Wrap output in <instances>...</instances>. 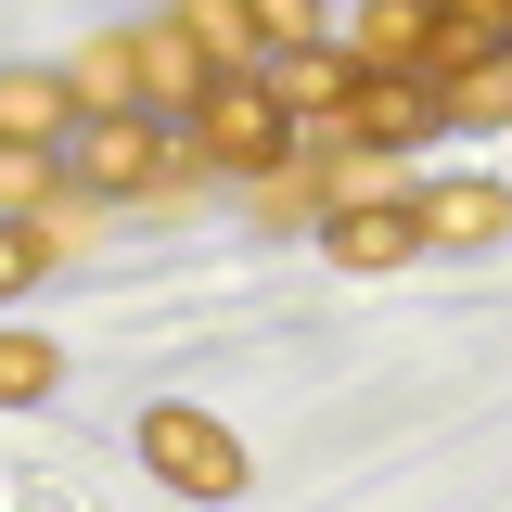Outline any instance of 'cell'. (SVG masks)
<instances>
[{
	"mask_svg": "<svg viewBox=\"0 0 512 512\" xmlns=\"http://www.w3.org/2000/svg\"><path fill=\"white\" fill-rule=\"evenodd\" d=\"M180 167H231V180H282L295 167V116H282V90L269 77H218L180 128Z\"/></svg>",
	"mask_w": 512,
	"mask_h": 512,
	"instance_id": "6da1fadb",
	"label": "cell"
},
{
	"mask_svg": "<svg viewBox=\"0 0 512 512\" xmlns=\"http://www.w3.org/2000/svg\"><path fill=\"white\" fill-rule=\"evenodd\" d=\"M64 180H90V192H167V180H180V128H154V116H90L77 141H64Z\"/></svg>",
	"mask_w": 512,
	"mask_h": 512,
	"instance_id": "7a4b0ae2",
	"label": "cell"
},
{
	"mask_svg": "<svg viewBox=\"0 0 512 512\" xmlns=\"http://www.w3.org/2000/svg\"><path fill=\"white\" fill-rule=\"evenodd\" d=\"M141 461H154L180 500H231V487H244L231 423H205V410H180V397H167V410H141Z\"/></svg>",
	"mask_w": 512,
	"mask_h": 512,
	"instance_id": "3957f363",
	"label": "cell"
},
{
	"mask_svg": "<svg viewBox=\"0 0 512 512\" xmlns=\"http://www.w3.org/2000/svg\"><path fill=\"white\" fill-rule=\"evenodd\" d=\"M77 128H90V103H77V77H64V64H13V77H0V141L64 154Z\"/></svg>",
	"mask_w": 512,
	"mask_h": 512,
	"instance_id": "277c9868",
	"label": "cell"
},
{
	"mask_svg": "<svg viewBox=\"0 0 512 512\" xmlns=\"http://www.w3.org/2000/svg\"><path fill=\"white\" fill-rule=\"evenodd\" d=\"M448 103L423 90V77H359L346 90V141H372V154H397V141H436Z\"/></svg>",
	"mask_w": 512,
	"mask_h": 512,
	"instance_id": "5b68a950",
	"label": "cell"
},
{
	"mask_svg": "<svg viewBox=\"0 0 512 512\" xmlns=\"http://www.w3.org/2000/svg\"><path fill=\"white\" fill-rule=\"evenodd\" d=\"M423 39H436L423 0H359V13H346V64H359V77H423Z\"/></svg>",
	"mask_w": 512,
	"mask_h": 512,
	"instance_id": "8992f818",
	"label": "cell"
},
{
	"mask_svg": "<svg viewBox=\"0 0 512 512\" xmlns=\"http://www.w3.org/2000/svg\"><path fill=\"white\" fill-rule=\"evenodd\" d=\"M320 256H333V269H410V256H423L410 192H397V205H346V218H320Z\"/></svg>",
	"mask_w": 512,
	"mask_h": 512,
	"instance_id": "52a82bcc",
	"label": "cell"
},
{
	"mask_svg": "<svg viewBox=\"0 0 512 512\" xmlns=\"http://www.w3.org/2000/svg\"><path fill=\"white\" fill-rule=\"evenodd\" d=\"M128 39H141V116H180L192 128V103H205L218 77H205V52L180 39V13H167V26H128Z\"/></svg>",
	"mask_w": 512,
	"mask_h": 512,
	"instance_id": "ba28073f",
	"label": "cell"
},
{
	"mask_svg": "<svg viewBox=\"0 0 512 512\" xmlns=\"http://www.w3.org/2000/svg\"><path fill=\"white\" fill-rule=\"evenodd\" d=\"M410 218H423V244H500V231H512V192L500 180H423Z\"/></svg>",
	"mask_w": 512,
	"mask_h": 512,
	"instance_id": "9c48e42d",
	"label": "cell"
},
{
	"mask_svg": "<svg viewBox=\"0 0 512 512\" xmlns=\"http://www.w3.org/2000/svg\"><path fill=\"white\" fill-rule=\"evenodd\" d=\"M180 39L205 52V77H256V52H269V26H256L244 0H192V13H180Z\"/></svg>",
	"mask_w": 512,
	"mask_h": 512,
	"instance_id": "30bf717a",
	"label": "cell"
},
{
	"mask_svg": "<svg viewBox=\"0 0 512 512\" xmlns=\"http://www.w3.org/2000/svg\"><path fill=\"white\" fill-rule=\"evenodd\" d=\"M269 90H282V116L308 128V116H346L359 64H346V52H320V39H308V52H282V64H269Z\"/></svg>",
	"mask_w": 512,
	"mask_h": 512,
	"instance_id": "8fae6325",
	"label": "cell"
},
{
	"mask_svg": "<svg viewBox=\"0 0 512 512\" xmlns=\"http://www.w3.org/2000/svg\"><path fill=\"white\" fill-rule=\"evenodd\" d=\"M64 77H77V103H90V116H141V39H90V52L64 64Z\"/></svg>",
	"mask_w": 512,
	"mask_h": 512,
	"instance_id": "7c38bea8",
	"label": "cell"
},
{
	"mask_svg": "<svg viewBox=\"0 0 512 512\" xmlns=\"http://www.w3.org/2000/svg\"><path fill=\"white\" fill-rule=\"evenodd\" d=\"M52 384H64V346H52V333H13V320H0V410H39Z\"/></svg>",
	"mask_w": 512,
	"mask_h": 512,
	"instance_id": "4fadbf2b",
	"label": "cell"
},
{
	"mask_svg": "<svg viewBox=\"0 0 512 512\" xmlns=\"http://www.w3.org/2000/svg\"><path fill=\"white\" fill-rule=\"evenodd\" d=\"M52 205H64V154L0 141V218H52Z\"/></svg>",
	"mask_w": 512,
	"mask_h": 512,
	"instance_id": "5bb4252c",
	"label": "cell"
},
{
	"mask_svg": "<svg viewBox=\"0 0 512 512\" xmlns=\"http://www.w3.org/2000/svg\"><path fill=\"white\" fill-rule=\"evenodd\" d=\"M448 116H461V128H512V52H500V64H474V77L448 90Z\"/></svg>",
	"mask_w": 512,
	"mask_h": 512,
	"instance_id": "9a60e30c",
	"label": "cell"
},
{
	"mask_svg": "<svg viewBox=\"0 0 512 512\" xmlns=\"http://www.w3.org/2000/svg\"><path fill=\"white\" fill-rule=\"evenodd\" d=\"M39 269H52V231H26V218H0V308H13V295H26Z\"/></svg>",
	"mask_w": 512,
	"mask_h": 512,
	"instance_id": "2e32d148",
	"label": "cell"
}]
</instances>
